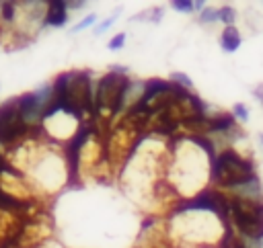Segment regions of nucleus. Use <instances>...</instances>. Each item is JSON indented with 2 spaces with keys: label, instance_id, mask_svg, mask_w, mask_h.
Segmentation results:
<instances>
[{
  "label": "nucleus",
  "instance_id": "obj_1",
  "mask_svg": "<svg viewBox=\"0 0 263 248\" xmlns=\"http://www.w3.org/2000/svg\"><path fill=\"white\" fill-rule=\"evenodd\" d=\"M255 160L249 156H242L240 152H236L234 148H222L212 166H210V180L216 189H224V191H232L236 187H242L245 182H249L251 178H255Z\"/></svg>",
  "mask_w": 263,
  "mask_h": 248
},
{
  "label": "nucleus",
  "instance_id": "obj_2",
  "mask_svg": "<svg viewBox=\"0 0 263 248\" xmlns=\"http://www.w3.org/2000/svg\"><path fill=\"white\" fill-rule=\"evenodd\" d=\"M228 217L249 248H263V201L230 197Z\"/></svg>",
  "mask_w": 263,
  "mask_h": 248
},
{
  "label": "nucleus",
  "instance_id": "obj_3",
  "mask_svg": "<svg viewBox=\"0 0 263 248\" xmlns=\"http://www.w3.org/2000/svg\"><path fill=\"white\" fill-rule=\"evenodd\" d=\"M33 129L25 123L16 109V98L4 100L0 105V148H14L27 137H31Z\"/></svg>",
  "mask_w": 263,
  "mask_h": 248
},
{
  "label": "nucleus",
  "instance_id": "obj_4",
  "mask_svg": "<svg viewBox=\"0 0 263 248\" xmlns=\"http://www.w3.org/2000/svg\"><path fill=\"white\" fill-rule=\"evenodd\" d=\"M16 109L25 123L31 129H41L43 127V115H45V102L37 96V92H25L16 96Z\"/></svg>",
  "mask_w": 263,
  "mask_h": 248
},
{
  "label": "nucleus",
  "instance_id": "obj_5",
  "mask_svg": "<svg viewBox=\"0 0 263 248\" xmlns=\"http://www.w3.org/2000/svg\"><path fill=\"white\" fill-rule=\"evenodd\" d=\"M68 23V4L66 0H49L43 27H64Z\"/></svg>",
  "mask_w": 263,
  "mask_h": 248
},
{
  "label": "nucleus",
  "instance_id": "obj_6",
  "mask_svg": "<svg viewBox=\"0 0 263 248\" xmlns=\"http://www.w3.org/2000/svg\"><path fill=\"white\" fill-rule=\"evenodd\" d=\"M240 45H242V35L238 31V27L236 25L224 27L220 33V49L224 53H234V51H238Z\"/></svg>",
  "mask_w": 263,
  "mask_h": 248
},
{
  "label": "nucleus",
  "instance_id": "obj_7",
  "mask_svg": "<svg viewBox=\"0 0 263 248\" xmlns=\"http://www.w3.org/2000/svg\"><path fill=\"white\" fill-rule=\"evenodd\" d=\"M236 18H238V12H236V8H234L232 4H222V6H218V20H220V23H224L226 27H232V25L236 23Z\"/></svg>",
  "mask_w": 263,
  "mask_h": 248
},
{
  "label": "nucleus",
  "instance_id": "obj_8",
  "mask_svg": "<svg viewBox=\"0 0 263 248\" xmlns=\"http://www.w3.org/2000/svg\"><path fill=\"white\" fill-rule=\"evenodd\" d=\"M0 18L4 25H14L16 18V2H0Z\"/></svg>",
  "mask_w": 263,
  "mask_h": 248
},
{
  "label": "nucleus",
  "instance_id": "obj_9",
  "mask_svg": "<svg viewBox=\"0 0 263 248\" xmlns=\"http://www.w3.org/2000/svg\"><path fill=\"white\" fill-rule=\"evenodd\" d=\"M171 82L181 86V88H185V90H189V92L193 90V80L185 72H171Z\"/></svg>",
  "mask_w": 263,
  "mask_h": 248
},
{
  "label": "nucleus",
  "instance_id": "obj_10",
  "mask_svg": "<svg viewBox=\"0 0 263 248\" xmlns=\"http://www.w3.org/2000/svg\"><path fill=\"white\" fill-rule=\"evenodd\" d=\"M197 20H199L201 25H214V23H218V8H214V6H205V8L199 12Z\"/></svg>",
  "mask_w": 263,
  "mask_h": 248
},
{
  "label": "nucleus",
  "instance_id": "obj_11",
  "mask_svg": "<svg viewBox=\"0 0 263 248\" xmlns=\"http://www.w3.org/2000/svg\"><path fill=\"white\" fill-rule=\"evenodd\" d=\"M230 113L234 115V119H236L238 123H247V121H249V117H251V113H249V107H247L245 102H234Z\"/></svg>",
  "mask_w": 263,
  "mask_h": 248
},
{
  "label": "nucleus",
  "instance_id": "obj_12",
  "mask_svg": "<svg viewBox=\"0 0 263 248\" xmlns=\"http://www.w3.org/2000/svg\"><path fill=\"white\" fill-rule=\"evenodd\" d=\"M171 8H175L177 12L189 14V12H195V2L193 0H173L171 2Z\"/></svg>",
  "mask_w": 263,
  "mask_h": 248
},
{
  "label": "nucleus",
  "instance_id": "obj_13",
  "mask_svg": "<svg viewBox=\"0 0 263 248\" xmlns=\"http://www.w3.org/2000/svg\"><path fill=\"white\" fill-rule=\"evenodd\" d=\"M119 12H121V10H115V12H113V14H109L105 20H101V23L95 27V35H103L105 31H109V29H111V25L115 23V18L119 16Z\"/></svg>",
  "mask_w": 263,
  "mask_h": 248
},
{
  "label": "nucleus",
  "instance_id": "obj_14",
  "mask_svg": "<svg viewBox=\"0 0 263 248\" xmlns=\"http://www.w3.org/2000/svg\"><path fill=\"white\" fill-rule=\"evenodd\" d=\"M97 23V14L95 12H90V14H86L78 25H74L72 27V33H78V31H84V29H88L90 25H95Z\"/></svg>",
  "mask_w": 263,
  "mask_h": 248
},
{
  "label": "nucleus",
  "instance_id": "obj_15",
  "mask_svg": "<svg viewBox=\"0 0 263 248\" xmlns=\"http://www.w3.org/2000/svg\"><path fill=\"white\" fill-rule=\"evenodd\" d=\"M125 39H127V35L121 31V33H117L115 37H111V41L107 43V47H109L111 51H117V49H121V47L125 45Z\"/></svg>",
  "mask_w": 263,
  "mask_h": 248
},
{
  "label": "nucleus",
  "instance_id": "obj_16",
  "mask_svg": "<svg viewBox=\"0 0 263 248\" xmlns=\"http://www.w3.org/2000/svg\"><path fill=\"white\" fill-rule=\"evenodd\" d=\"M162 14H164V8H162V6H154L152 10H148V20L156 25V23L162 20Z\"/></svg>",
  "mask_w": 263,
  "mask_h": 248
},
{
  "label": "nucleus",
  "instance_id": "obj_17",
  "mask_svg": "<svg viewBox=\"0 0 263 248\" xmlns=\"http://www.w3.org/2000/svg\"><path fill=\"white\" fill-rule=\"evenodd\" d=\"M251 94H253V98L263 107V82L255 84V86H253V90H251Z\"/></svg>",
  "mask_w": 263,
  "mask_h": 248
},
{
  "label": "nucleus",
  "instance_id": "obj_18",
  "mask_svg": "<svg viewBox=\"0 0 263 248\" xmlns=\"http://www.w3.org/2000/svg\"><path fill=\"white\" fill-rule=\"evenodd\" d=\"M109 72H113V74H119V76H127V68L125 66H117V64H113L111 68H109Z\"/></svg>",
  "mask_w": 263,
  "mask_h": 248
},
{
  "label": "nucleus",
  "instance_id": "obj_19",
  "mask_svg": "<svg viewBox=\"0 0 263 248\" xmlns=\"http://www.w3.org/2000/svg\"><path fill=\"white\" fill-rule=\"evenodd\" d=\"M66 4H68L70 10H78V8H82L86 2H84V0H66Z\"/></svg>",
  "mask_w": 263,
  "mask_h": 248
},
{
  "label": "nucleus",
  "instance_id": "obj_20",
  "mask_svg": "<svg viewBox=\"0 0 263 248\" xmlns=\"http://www.w3.org/2000/svg\"><path fill=\"white\" fill-rule=\"evenodd\" d=\"M232 248H249V246L245 244V240H242V238H236V240H234V244H232Z\"/></svg>",
  "mask_w": 263,
  "mask_h": 248
},
{
  "label": "nucleus",
  "instance_id": "obj_21",
  "mask_svg": "<svg viewBox=\"0 0 263 248\" xmlns=\"http://www.w3.org/2000/svg\"><path fill=\"white\" fill-rule=\"evenodd\" d=\"M257 139H259V146H261V150H263V133H257Z\"/></svg>",
  "mask_w": 263,
  "mask_h": 248
}]
</instances>
